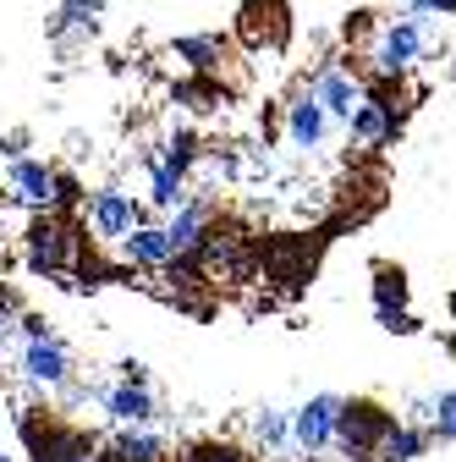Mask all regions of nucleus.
Instances as JSON below:
<instances>
[{
    "instance_id": "9d476101",
    "label": "nucleus",
    "mask_w": 456,
    "mask_h": 462,
    "mask_svg": "<svg viewBox=\"0 0 456 462\" xmlns=\"http://www.w3.org/2000/svg\"><path fill=\"white\" fill-rule=\"evenodd\" d=\"M335 413H341V396L335 391H314L308 402L292 408V451L303 462L335 446Z\"/></svg>"
},
{
    "instance_id": "0eeeda50",
    "label": "nucleus",
    "mask_w": 456,
    "mask_h": 462,
    "mask_svg": "<svg viewBox=\"0 0 456 462\" xmlns=\"http://www.w3.org/2000/svg\"><path fill=\"white\" fill-rule=\"evenodd\" d=\"M17 374L28 391H44L55 396L67 380H78V358H72V341L55 330V336H39V341H17Z\"/></svg>"
},
{
    "instance_id": "dca6fc26",
    "label": "nucleus",
    "mask_w": 456,
    "mask_h": 462,
    "mask_svg": "<svg viewBox=\"0 0 456 462\" xmlns=\"http://www.w3.org/2000/svg\"><path fill=\"white\" fill-rule=\"evenodd\" d=\"M165 55L182 72H214L220 78L225 67H232V39H225V33H182V39L165 44Z\"/></svg>"
},
{
    "instance_id": "423d86ee",
    "label": "nucleus",
    "mask_w": 456,
    "mask_h": 462,
    "mask_svg": "<svg viewBox=\"0 0 456 462\" xmlns=\"http://www.w3.org/2000/svg\"><path fill=\"white\" fill-rule=\"evenodd\" d=\"M396 408H385L379 396H341V413H335V451L347 457H374L379 440L390 435Z\"/></svg>"
},
{
    "instance_id": "cd10ccee",
    "label": "nucleus",
    "mask_w": 456,
    "mask_h": 462,
    "mask_svg": "<svg viewBox=\"0 0 456 462\" xmlns=\"http://www.w3.org/2000/svg\"><path fill=\"white\" fill-rule=\"evenodd\" d=\"M407 6V17H418V23H429V17H456V0H402Z\"/></svg>"
},
{
    "instance_id": "9b49d317",
    "label": "nucleus",
    "mask_w": 456,
    "mask_h": 462,
    "mask_svg": "<svg viewBox=\"0 0 456 462\" xmlns=\"http://www.w3.org/2000/svg\"><path fill=\"white\" fill-rule=\"evenodd\" d=\"M280 133H287V143H292L297 154H319V149H324V138L335 133L330 110L319 105V94H314L308 83H297V94L287 99V116H280Z\"/></svg>"
},
{
    "instance_id": "f3484780",
    "label": "nucleus",
    "mask_w": 456,
    "mask_h": 462,
    "mask_svg": "<svg viewBox=\"0 0 456 462\" xmlns=\"http://www.w3.org/2000/svg\"><path fill=\"white\" fill-rule=\"evenodd\" d=\"M248 446L275 462V457H297L292 451V408H275V402H264V408L248 413Z\"/></svg>"
},
{
    "instance_id": "4468645a",
    "label": "nucleus",
    "mask_w": 456,
    "mask_h": 462,
    "mask_svg": "<svg viewBox=\"0 0 456 462\" xmlns=\"http://www.w3.org/2000/svg\"><path fill=\"white\" fill-rule=\"evenodd\" d=\"M314 94H319V105L330 110V122L335 127H347V116H352V105L363 99V78L352 72V67H341V61H324V67H314L308 78H303Z\"/></svg>"
},
{
    "instance_id": "412c9836",
    "label": "nucleus",
    "mask_w": 456,
    "mask_h": 462,
    "mask_svg": "<svg viewBox=\"0 0 456 462\" xmlns=\"http://www.w3.org/2000/svg\"><path fill=\"white\" fill-rule=\"evenodd\" d=\"M429 446H434L429 424H418V419H396L390 435L379 440L374 462H418V457H429Z\"/></svg>"
},
{
    "instance_id": "7ed1b4c3",
    "label": "nucleus",
    "mask_w": 456,
    "mask_h": 462,
    "mask_svg": "<svg viewBox=\"0 0 456 462\" xmlns=\"http://www.w3.org/2000/svg\"><path fill=\"white\" fill-rule=\"evenodd\" d=\"M319 254H324V237H303V231L269 237L264 254H259V281H269L280 298H297L319 270Z\"/></svg>"
},
{
    "instance_id": "2f4dec72",
    "label": "nucleus",
    "mask_w": 456,
    "mask_h": 462,
    "mask_svg": "<svg viewBox=\"0 0 456 462\" xmlns=\"http://www.w3.org/2000/svg\"><path fill=\"white\" fill-rule=\"evenodd\" d=\"M0 462H17V457H12V451H0Z\"/></svg>"
},
{
    "instance_id": "f8f14e48",
    "label": "nucleus",
    "mask_w": 456,
    "mask_h": 462,
    "mask_svg": "<svg viewBox=\"0 0 456 462\" xmlns=\"http://www.w3.org/2000/svg\"><path fill=\"white\" fill-rule=\"evenodd\" d=\"M6 193H12V204L17 209H50L55 204V165L50 160H39V154H17V160H6Z\"/></svg>"
},
{
    "instance_id": "aec40b11",
    "label": "nucleus",
    "mask_w": 456,
    "mask_h": 462,
    "mask_svg": "<svg viewBox=\"0 0 456 462\" xmlns=\"http://www.w3.org/2000/svg\"><path fill=\"white\" fill-rule=\"evenodd\" d=\"M407 408H413L418 424H429V435H434L440 446H456V385H445V391H424V396L407 402Z\"/></svg>"
},
{
    "instance_id": "1a4fd4ad",
    "label": "nucleus",
    "mask_w": 456,
    "mask_h": 462,
    "mask_svg": "<svg viewBox=\"0 0 456 462\" xmlns=\"http://www.w3.org/2000/svg\"><path fill=\"white\" fill-rule=\"evenodd\" d=\"M94 408L110 424H160L165 419V402L154 396V385H138V380H122V374L94 385Z\"/></svg>"
},
{
    "instance_id": "ddd939ff",
    "label": "nucleus",
    "mask_w": 456,
    "mask_h": 462,
    "mask_svg": "<svg viewBox=\"0 0 456 462\" xmlns=\"http://www.w3.org/2000/svg\"><path fill=\"white\" fill-rule=\"evenodd\" d=\"M116 254H122V264L127 270H138V275H160L165 264H170V254H177V248H170V231H165V220H138L132 231H127V237L116 243Z\"/></svg>"
},
{
    "instance_id": "39448f33",
    "label": "nucleus",
    "mask_w": 456,
    "mask_h": 462,
    "mask_svg": "<svg viewBox=\"0 0 456 462\" xmlns=\"http://www.w3.org/2000/svg\"><path fill=\"white\" fill-rule=\"evenodd\" d=\"M154 209L143 204V199H132L127 188H94L88 199H83V209H78V220H83V231L94 243H105V248H116L127 231L138 226V220H149Z\"/></svg>"
},
{
    "instance_id": "f03ea898",
    "label": "nucleus",
    "mask_w": 456,
    "mask_h": 462,
    "mask_svg": "<svg viewBox=\"0 0 456 462\" xmlns=\"http://www.w3.org/2000/svg\"><path fill=\"white\" fill-rule=\"evenodd\" d=\"M83 243H88V231H83L78 215H67V209H33L23 220V231H17V259H23L28 275L67 281L72 264H78V254H83Z\"/></svg>"
},
{
    "instance_id": "c756f323",
    "label": "nucleus",
    "mask_w": 456,
    "mask_h": 462,
    "mask_svg": "<svg viewBox=\"0 0 456 462\" xmlns=\"http://www.w3.org/2000/svg\"><path fill=\"white\" fill-rule=\"evenodd\" d=\"M88 462H154V457H127V451H122V446H110V440H99V446H94V457H88Z\"/></svg>"
},
{
    "instance_id": "20e7f679",
    "label": "nucleus",
    "mask_w": 456,
    "mask_h": 462,
    "mask_svg": "<svg viewBox=\"0 0 456 462\" xmlns=\"http://www.w3.org/2000/svg\"><path fill=\"white\" fill-rule=\"evenodd\" d=\"M292 6L287 0H242L237 6V23H232V39L248 50V55H287L292 50Z\"/></svg>"
},
{
    "instance_id": "6ab92c4d",
    "label": "nucleus",
    "mask_w": 456,
    "mask_h": 462,
    "mask_svg": "<svg viewBox=\"0 0 456 462\" xmlns=\"http://www.w3.org/2000/svg\"><path fill=\"white\" fill-rule=\"evenodd\" d=\"M143 160V177H149V193H143V204L154 209V215H170V209H177L187 193H193V177H182V171H170L154 149H143L138 154Z\"/></svg>"
},
{
    "instance_id": "6e6552de",
    "label": "nucleus",
    "mask_w": 456,
    "mask_h": 462,
    "mask_svg": "<svg viewBox=\"0 0 456 462\" xmlns=\"http://www.w3.org/2000/svg\"><path fill=\"white\" fill-rule=\"evenodd\" d=\"M424 50H429V33H424V23L418 17H390V23H379L374 28V44H369V72H402V78H413V67L424 61Z\"/></svg>"
},
{
    "instance_id": "a211bd4d",
    "label": "nucleus",
    "mask_w": 456,
    "mask_h": 462,
    "mask_svg": "<svg viewBox=\"0 0 456 462\" xmlns=\"http://www.w3.org/2000/svg\"><path fill=\"white\" fill-rule=\"evenodd\" d=\"M99 17H105V0H61L50 17V44L72 50V44L99 39Z\"/></svg>"
},
{
    "instance_id": "f257e3e1",
    "label": "nucleus",
    "mask_w": 456,
    "mask_h": 462,
    "mask_svg": "<svg viewBox=\"0 0 456 462\" xmlns=\"http://www.w3.org/2000/svg\"><path fill=\"white\" fill-rule=\"evenodd\" d=\"M12 430H17V446L28 462H88L99 435L83 430L78 419H67L44 391H28V402L12 408Z\"/></svg>"
},
{
    "instance_id": "bb28decb",
    "label": "nucleus",
    "mask_w": 456,
    "mask_h": 462,
    "mask_svg": "<svg viewBox=\"0 0 456 462\" xmlns=\"http://www.w3.org/2000/svg\"><path fill=\"white\" fill-rule=\"evenodd\" d=\"M39 336H55V319L39 314V309H23V319H17V341H39Z\"/></svg>"
},
{
    "instance_id": "72a5a7b5",
    "label": "nucleus",
    "mask_w": 456,
    "mask_h": 462,
    "mask_svg": "<svg viewBox=\"0 0 456 462\" xmlns=\"http://www.w3.org/2000/svg\"><path fill=\"white\" fill-rule=\"evenodd\" d=\"M0 346H6V336H0Z\"/></svg>"
},
{
    "instance_id": "a878e982",
    "label": "nucleus",
    "mask_w": 456,
    "mask_h": 462,
    "mask_svg": "<svg viewBox=\"0 0 456 462\" xmlns=\"http://www.w3.org/2000/svg\"><path fill=\"white\" fill-rule=\"evenodd\" d=\"M23 292H17V286L12 281H0V336H12L17 330V319H23Z\"/></svg>"
},
{
    "instance_id": "2eb2a0df",
    "label": "nucleus",
    "mask_w": 456,
    "mask_h": 462,
    "mask_svg": "<svg viewBox=\"0 0 456 462\" xmlns=\"http://www.w3.org/2000/svg\"><path fill=\"white\" fill-rule=\"evenodd\" d=\"M402 116H396V110H385L374 94H363L358 105H352V116H347V127H341V133H347L352 143H363V149H390L396 138H402Z\"/></svg>"
},
{
    "instance_id": "c85d7f7f",
    "label": "nucleus",
    "mask_w": 456,
    "mask_h": 462,
    "mask_svg": "<svg viewBox=\"0 0 456 462\" xmlns=\"http://www.w3.org/2000/svg\"><path fill=\"white\" fill-rule=\"evenodd\" d=\"M28 149H33V133H28V127L0 133V160H17V154H28Z\"/></svg>"
},
{
    "instance_id": "b1692460",
    "label": "nucleus",
    "mask_w": 456,
    "mask_h": 462,
    "mask_svg": "<svg viewBox=\"0 0 456 462\" xmlns=\"http://www.w3.org/2000/svg\"><path fill=\"white\" fill-rule=\"evenodd\" d=\"M374 325H379L385 336H418V330H424V319L413 314V303H407V309H385V303H374Z\"/></svg>"
},
{
    "instance_id": "4be33fe9",
    "label": "nucleus",
    "mask_w": 456,
    "mask_h": 462,
    "mask_svg": "<svg viewBox=\"0 0 456 462\" xmlns=\"http://www.w3.org/2000/svg\"><path fill=\"white\" fill-rule=\"evenodd\" d=\"M369 298L385 303V309H407L413 303V275L396 259H374L369 264Z\"/></svg>"
},
{
    "instance_id": "393cba45",
    "label": "nucleus",
    "mask_w": 456,
    "mask_h": 462,
    "mask_svg": "<svg viewBox=\"0 0 456 462\" xmlns=\"http://www.w3.org/2000/svg\"><path fill=\"white\" fill-rule=\"evenodd\" d=\"M83 177H78V171H61V165H55V204L50 209H67V215H78L83 209Z\"/></svg>"
},
{
    "instance_id": "5701e85b",
    "label": "nucleus",
    "mask_w": 456,
    "mask_h": 462,
    "mask_svg": "<svg viewBox=\"0 0 456 462\" xmlns=\"http://www.w3.org/2000/svg\"><path fill=\"white\" fill-rule=\"evenodd\" d=\"M154 154H160L170 171H182V177H193V171H198V154H204V138H198V127L177 122V127H165V138L154 143Z\"/></svg>"
},
{
    "instance_id": "7c9ffc66",
    "label": "nucleus",
    "mask_w": 456,
    "mask_h": 462,
    "mask_svg": "<svg viewBox=\"0 0 456 462\" xmlns=\"http://www.w3.org/2000/svg\"><path fill=\"white\" fill-rule=\"evenodd\" d=\"M116 374H122V380H138V385H154V374H149V364H143V358H122V364H116Z\"/></svg>"
},
{
    "instance_id": "473e14b6",
    "label": "nucleus",
    "mask_w": 456,
    "mask_h": 462,
    "mask_svg": "<svg viewBox=\"0 0 456 462\" xmlns=\"http://www.w3.org/2000/svg\"><path fill=\"white\" fill-rule=\"evenodd\" d=\"M451 314H456V298H451Z\"/></svg>"
}]
</instances>
